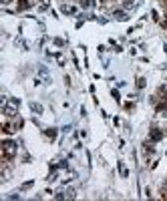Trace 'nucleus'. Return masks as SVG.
Returning <instances> with one entry per match:
<instances>
[{
    "mask_svg": "<svg viewBox=\"0 0 167 201\" xmlns=\"http://www.w3.org/2000/svg\"><path fill=\"white\" fill-rule=\"evenodd\" d=\"M14 155H16V143L4 141V143H2V157H4V159H12Z\"/></svg>",
    "mask_w": 167,
    "mask_h": 201,
    "instance_id": "1",
    "label": "nucleus"
},
{
    "mask_svg": "<svg viewBox=\"0 0 167 201\" xmlns=\"http://www.w3.org/2000/svg\"><path fill=\"white\" fill-rule=\"evenodd\" d=\"M161 137H163V133H161L159 129H151V135H149V139H151V141H159Z\"/></svg>",
    "mask_w": 167,
    "mask_h": 201,
    "instance_id": "2",
    "label": "nucleus"
},
{
    "mask_svg": "<svg viewBox=\"0 0 167 201\" xmlns=\"http://www.w3.org/2000/svg\"><path fill=\"white\" fill-rule=\"evenodd\" d=\"M30 109H32L34 113H41V111H42V107H41V105H36V103H32V105H30Z\"/></svg>",
    "mask_w": 167,
    "mask_h": 201,
    "instance_id": "3",
    "label": "nucleus"
},
{
    "mask_svg": "<svg viewBox=\"0 0 167 201\" xmlns=\"http://www.w3.org/2000/svg\"><path fill=\"white\" fill-rule=\"evenodd\" d=\"M18 8H22V10L28 8V2H26V0H20V2H18Z\"/></svg>",
    "mask_w": 167,
    "mask_h": 201,
    "instance_id": "4",
    "label": "nucleus"
},
{
    "mask_svg": "<svg viewBox=\"0 0 167 201\" xmlns=\"http://www.w3.org/2000/svg\"><path fill=\"white\" fill-rule=\"evenodd\" d=\"M115 16H117L119 20H125V18H127V16H125V12H121V10H119V12H115Z\"/></svg>",
    "mask_w": 167,
    "mask_h": 201,
    "instance_id": "5",
    "label": "nucleus"
},
{
    "mask_svg": "<svg viewBox=\"0 0 167 201\" xmlns=\"http://www.w3.org/2000/svg\"><path fill=\"white\" fill-rule=\"evenodd\" d=\"M119 169H121V175H123V177H127V169H125V165H119Z\"/></svg>",
    "mask_w": 167,
    "mask_h": 201,
    "instance_id": "6",
    "label": "nucleus"
},
{
    "mask_svg": "<svg viewBox=\"0 0 167 201\" xmlns=\"http://www.w3.org/2000/svg\"><path fill=\"white\" fill-rule=\"evenodd\" d=\"M8 2H10V0H2V4H8Z\"/></svg>",
    "mask_w": 167,
    "mask_h": 201,
    "instance_id": "7",
    "label": "nucleus"
}]
</instances>
